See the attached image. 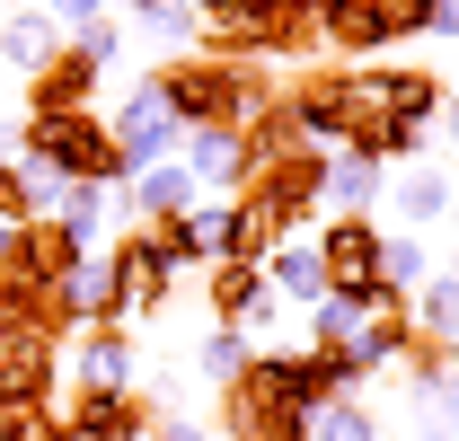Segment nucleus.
Wrapping results in <instances>:
<instances>
[{
	"mask_svg": "<svg viewBox=\"0 0 459 441\" xmlns=\"http://www.w3.org/2000/svg\"><path fill=\"white\" fill-rule=\"evenodd\" d=\"M160 107L177 115V133H204V124H256V115L283 98V80L265 62H221V54H169L151 71Z\"/></svg>",
	"mask_w": 459,
	"mask_h": 441,
	"instance_id": "1",
	"label": "nucleus"
},
{
	"mask_svg": "<svg viewBox=\"0 0 459 441\" xmlns=\"http://www.w3.org/2000/svg\"><path fill=\"white\" fill-rule=\"evenodd\" d=\"M18 168H36V177H54V186H80V177H98V186H133V168L115 151L107 115H18Z\"/></svg>",
	"mask_w": 459,
	"mask_h": 441,
	"instance_id": "2",
	"label": "nucleus"
},
{
	"mask_svg": "<svg viewBox=\"0 0 459 441\" xmlns=\"http://www.w3.org/2000/svg\"><path fill=\"white\" fill-rule=\"evenodd\" d=\"M238 203L265 220L274 238H300V229L318 220V203H327V151H291V160L256 168V177L238 186Z\"/></svg>",
	"mask_w": 459,
	"mask_h": 441,
	"instance_id": "3",
	"label": "nucleus"
},
{
	"mask_svg": "<svg viewBox=\"0 0 459 441\" xmlns=\"http://www.w3.org/2000/svg\"><path fill=\"white\" fill-rule=\"evenodd\" d=\"M433 0H318V36L327 54H389L406 36H424Z\"/></svg>",
	"mask_w": 459,
	"mask_h": 441,
	"instance_id": "4",
	"label": "nucleus"
},
{
	"mask_svg": "<svg viewBox=\"0 0 459 441\" xmlns=\"http://www.w3.org/2000/svg\"><path fill=\"white\" fill-rule=\"evenodd\" d=\"M283 115L300 124L309 151H344V142H353V115H362L353 71H318V62H300V71L283 80Z\"/></svg>",
	"mask_w": 459,
	"mask_h": 441,
	"instance_id": "5",
	"label": "nucleus"
},
{
	"mask_svg": "<svg viewBox=\"0 0 459 441\" xmlns=\"http://www.w3.org/2000/svg\"><path fill=\"white\" fill-rule=\"evenodd\" d=\"M169 291H177V274L160 265V247L142 238V220H133L124 238H107V318H115V327L169 309Z\"/></svg>",
	"mask_w": 459,
	"mask_h": 441,
	"instance_id": "6",
	"label": "nucleus"
},
{
	"mask_svg": "<svg viewBox=\"0 0 459 441\" xmlns=\"http://www.w3.org/2000/svg\"><path fill=\"white\" fill-rule=\"evenodd\" d=\"M380 220L371 212H327L318 220V265H327V291H353L380 309Z\"/></svg>",
	"mask_w": 459,
	"mask_h": 441,
	"instance_id": "7",
	"label": "nucleus"
},
{
	"mask_svg": "<svg viewBox=\"0 0 459 441\" xmlns=\"http://www.w3.org/2000/svg\"><path fill=\"white\" fill-rule=\"evenodd\" d=\"M353 98L362 115H398V124H424L433 133V115H442V71H424V62H380V71H353Z\"/></svg>",
	"mask_w": 459,
	"mask_h": 441,
	"instance_id": "8",
	"label": "nucleus"
},
{
	"mask_svg": "<svg viewBox=\"0 0 459 441\" xmlns=\"http://www.w3.org/2000/svg\"><path fill=\"white\" fill-rule=\"evenodd\" d=\"M107 133H115V151H124V168H133V177H142V168H160V160H177V142H186L151 80H133V98H115Z\"/></svg>",
	"mask_w": 459,
	"mask_h": 441,
	"instance_id": "9",
	"label": "nucleus"
},
{
	"mask_svg": "<svg viewBox=\"0 0 459 441\" xmlns=\"http://www.w3.org/2000/svg\"><path fill=\"white\" fill-rule=\"evenodd\" d=\"M204 300H212V327H247V335H265L291 309L265 282V265H204Z\"/></svg>",
	"mask_w": 459,
	"mask_h": 441,
	"instance_id": "10",
	"label": "nucleus"
},
{
	"mask_svg": "<svg viewBox=\"0 0 459 441\" xmlns=\"http://www.w3.org/2000/svg\"><path fill=\"white\" fill-rule=\"evenodd\" d=\"M98 89H107V62H89L71 36H62V54L27 71V115H89Z\"/></svg>",
	"mask_w": 459,
	"mask_h": 441,
	"instance_id": "11",
	"label": "nucleus"
},
{
	"mask_svg": "<svg viewBox=\"0 0 459 441\" xmlns=\"http://www.w3.org/2000/svg\"><path fill=\"white\" fill-rule=\"evenodd\" d=\"M151 415H160V406H151L142 388H71V397H62V424L80 441H142Z\"/></svg>",
	"mask_w": 459,
	"mask_h": 441,
	"instance_id": "12",
	"label": "nucleus"
},
{
	"mask_svg": "<svg viewBox=\"0 0 459 441\" xmlns=\"http://www.w3.org/2000/svg\"><path fill=\"white\" fill-rule=\"evenodd\" d=\"M89 256H98V247H89V238H80L71 220H27V229L9 238V274L45 282V291H54V282L71 274V265H89Z\"/></svg>",
	"mask_w": 459,
	"mask_h": 441,
	"instance_id": "13",
	"label": "nucleus"
},
{
	"mask_svg": "<svg viewBox=\"0 0 459 441\" xmlns=\"http://www.w3.org/2000/svg\"><path fill=\"white\" fill-rule=\"evenodd\" d=\"M177 160L195 168V186H204V195H238V186H247V133H238V124H204V133H186V142H177Z\"/></svg>",
	"mask_w": 459,
	"mask_h": 441,
	"instance_id": "14",
	"label": "nucleus"
},
{
	"mask_svg": "<svg viewBox=\"0 0 459 441\" xmlns=\"http://www.w3.org/2000/svg\"><path fill=\"white\" fill-rule=\"evenodd\" d=\"M62 362H71V380H80V388H142V380H133V344H124L115 318H89V327L71 335Z\"/></svg>",
	"mask_w": 459,
	"mask_h": 441,
	"instance_id": "15",
	"label": "nucleus"
},
{
	"mask_svg": "<svg viewBox=\"0 0 459 441\" xmlns=\"http://www.w3.org/2000/svg\"><path fill=\"white\" fill-rule=\"evenodd\" d=\"M195 168L186 160H160V168H142L133 186H124V220H169V212H195Z\"/></svg>",
	"mask_w": 459,
	"mask_h": 441,
	"instance_id": "16",
	"label": "nucleus"
},
{
	"mask_svg": "<svg viewBox=\"0 0 459 441\" xmlns=\"http://www.w3.org/2000/svg\"><path fill=\"white\" fill-rule=\"evenodd\" d=\"M62 54V18L54 9H18V18H0V71H36V62H54Z\"/></svg>",
	"mask_w": 459,
	"mask_h": 441,
	"instance_id": "17",
	"label": "nucleus"
},
{
	"mask_svg": "<svg viewBox=\"0 0 459 441\" xmlns=\"http://www.w3.org/2000/svg\"><path fill=\"white\" fill-rule=\"evenodd\" d=\"M389 168H371L362 151H327V212H380Z\"/></svg>",
	"mask_w": 459,
	"mask_h": 441,
	"instance_id": "18",
	"label": "nucleus"
},
{
	"mask_svg": "<svg viewBox=\"0 0 459 441\" xmlns=\"http://www.w3.org/2000/svg\"><path fill=\"white\" fill-rule=\"evenodd\" d=\"M451 203H459V186L442 177V168H406L398 186H389V212H398V229H433Z\"/></svg>",
	"mask_w": 459,
	"mask_h": 441,
	"instance_id": "19",
	"label": "nucleus"
},
{
	"mask_svg": "<svg viewBox=\"0 0 459 441\" xmlns=\"http://www.w3.org/2000/svg\"><path fill=\"white\" fill-rule=\"evenodd\" d=\"M265 282L283 291L291 309H309V300L327 291V265H318V238H283V247L265 256Z\"/></svg>",
	"mask_w": 459,
	"mask_h": 441,
	"instance_id": "20",
	"label": "nucleus"
},
{
	"mask_svg": "<svg viewBox=\"0 0 459 441\" xmlns=\"http://www.w3.org/2000/svg\"><path fill=\"white\" fill-rule=\"evenodd\" d=\"M424 142H433L424 124H398V115H353V142H344V151H362L371 168H389V160H415Z\"/></svg>",
	"mask_w": 459,
	"mask_h": 441,
	"instance_id": "21",
	"label": "nucleus"
},
{
	"mask_svg": "<svg viewBox=\"0 0 459 441\" xmlns=\"http://www.w3.org/2000/svg\"><path fill=\"white\" fill-rule=\"evenodd\" d=\"M380 282H389V291L433 282V247H424V229H389V238H380Z\"/></svg>",
	"mask_w": 459,
	"mask_h": 441,
	"instance_id": "22",
	"label": "nucleus"
},
{
	"mask_svg": "<svg viewBox=\"0 0 459 441\" xmlns=\"http://www.w3.org/2000/svg\"><path fill=\"white\" fill-rule=\"evenodd\" d=\"M142 36L169 45V54H195V45H204V0H160V9H142Z\"/></svg>",
	"mask_w": 459,
	"mask_h": 441,
	"instance_id": "23",
	"label": "nucleus"
},
{
	"mask_svg": "<svg viewBox=\"0 0 459 441\" xmlns=\"http://www.w3.org/2000/svg\"><path fill=\"white\" fill-rule=\"evenodd\" d=\"M247 362H256V344H247V327H212V335H204V353H195V371H204L212 388H230L238 371H247Z\"/></svg>",
	"mask_w": 459,
	"mask_h": 441,
	"instance_id": "24",
	"label": "nucleus"
},
{
	"mask_svg": "<svg viewBox=\"0 0 459 441\" xmlns=\"http://www.w3.org/2000/svg\"><path fill=\"white\" fill-rule=\"evenodd\" d=\"M309 441H380V415H371L362 397H327V406L309 415Z\"/></svg>",
	"mask_w": 459,
	"mask_h": 441,
	"instance_id": "25",
	"label": "nucleus"
},
{
	"mask_svg": "<svg viewBox=\"0 0 459 441\" xmlns=\"http://www.w3.org/2000/svg\"><path fill=\"white\" fill-rule=\"evenodd\" d=\"M27 220H45L36 212V168H0V229H27Z\"/></svg>",
	"mask_w": 459,
	"mask_h": 441,
	"instance_id": "26",
	"label": "nucleus"
},
{
	"mask_svg": "<svg viewBox=\"0 0 459 441\" xmlns=\"http://www.w3.org/2000/svg\"><path fill=\"white\" fill-rule=\"evenodd\" d=\"M71 45H80L89 62H115V54H124V27H107V18H89V27H71Z\"/></svg>",
	"mask_w": 459,
	"mask_h": 441,
	"instance_id": "27",
	"label": "nucleus"
},
{
	"mask_svg": "<svg viewBox=\"0 0 459 441\" xmlns=\"http://www.w3.org/2000/svg\"><path fill=\"white\" fill-rule=\"evenodd\" d=\"M142 441H212V433H204L195 415H151V433H142Z\"/></svg>",
	"mask_w": 459,
	"mask_h": 441,
	"instance_id": "28",
	"label": "nucleus"
},
{
	"mask_svg": "<svg viewBox=\"0 0 459 441\" xmlns=\"http://www.w3.org/2000/svg\"><path fill=\"white\" fill-rule=\"evenodd\" d=\"M45 9L62 18V36H71V27H89V18H107V0H45Z\"/></svg>",
	"mask_w": 459,
	"mask_h": 441,
	"instance_id": "29",
	"label": "nucleus"
},
{
	"mask_svg": "<svg viewBox=\"0 0 459 441\" xmlns=\"http://www.w3.org/2000/svg\"><path fill=\"white\" fill-rule=\"evenodd\" d=\"M424 36H459V0H433V18H424Z\"/></svg>",
	"mask_w": 459,
	"mask_h": 441,
	"instance_id": "30",
	"label": "nucleus"
},
{
	"mask_svg": "<svg viewBox=\"0 0 459 441\" xmlns=\"http://www.w3.org/2000/svg\"><path fill=\"white\" fill-rule=\"evenodd\" d=\"M442 424H451V441H459V388H451V406H442Z\"/></svg>",
	"mask_w": 459,
	"mask_h": 441,
	"instance_id": "31",
	"label": "nucleus"
},
{
	"mask_svg": "<svg viewBox=\"0 0 459 441\" xmlns=\"http://www.w3.org/2000/svg\"><path fill=\"white\" fill-rule=\"evenodd\" d=\"M133 9H160V0H133Z\"/></svg>",
	"mask_w": 459,
	"mask_h": 441,
	"instance_id": "32",
	"label": "nucleus"
}]
</instances>
